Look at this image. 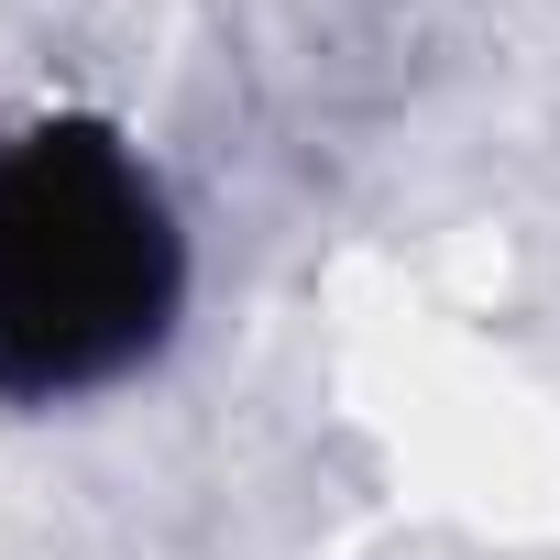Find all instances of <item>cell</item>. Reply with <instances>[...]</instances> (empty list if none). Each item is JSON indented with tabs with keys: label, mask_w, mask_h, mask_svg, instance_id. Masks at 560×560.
Here are the masks:
<instances>
[{
	"label": "cell",
	"mask_w": 560,
	"mask_h": 560,
	"mask_svg": "<svg viewBox=\"0 0 560 560\" xmlns=\"http://www.w3.org/2000/svg\"><path fill=\"white\" fill-rule=\"evenodd\" d=\"M198 287L176 176L78 100L0 121V407L56 418L143 385Z\"/></svg>",
	"instance_id": "cell-1"
}]
</instances>
